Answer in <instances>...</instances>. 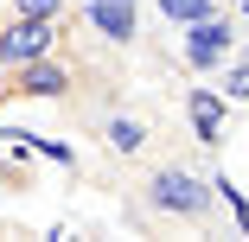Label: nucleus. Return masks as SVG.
<instances>
[{
	"mask_svg": "<svg viewBox=\"0 0 249 242\" xmlns=\"http://www.w3.org/2000/svg\"><path fill=\"white\" fill-rule=\"evenodd\" d=\"M211 178H198V172H185V166H160L154 178H147V204H154L160 217H185V223H198L211 210Z\"/></svg>",
	"mask_w": 249,
	"mask_h": 242,
	"instance_id": "nucleus-1",
	"label": "nucleus"
},
{
	"mask_svg": "<svg viewBox=\"0 0 249 242\" xmlns=\"http://www.w3.org/2000/svg\"><path fill=\"white\" fill-rule=\"evenodd\" d=\"M179 58L198 70V77H211L217 64H230L236 58V26H230V13H198V19H185V32H179Z\"/></svg>",
	"mask_w": 249,
	"mask_h": 242,
	"instance_id": "nucleus-2",
	"label": "nucleus"
},
{
	"mask_svg": "<svg viewBox=\"0 0 249 242\" xmlns=\"http://www.w3.org/2000/svg\"><path fill=\"white\" fill-rule=\"evenodd\" d=\"M58 45V19H32V13H13V26L0 32V64H32Z\"/></svg>",
	"mask_w": 249,
	"mask_h": 242,
	"instance_id": "nucleus-3",
	"label": "nucleus"
},
{
	"mask_svg": "<svg viewBox=\"0 0 249 242\" xmlns=\"http://www.w3.org/2000/svg\"><path fill=\"white\" fill-rule=\"evenodd\" d=\"M83 19L103 32V38H115V45H134V32H141L134 0H89V7H83Z\"/></svg>",
	"mask_w": 249,
	"mask_h": 242,
	"instance_id": "nucleus-4",
	"label": "nucleus"
},
{
	"mask_svg": "<svg viewBox=\"0 0 249 242\" xmlns=\"http://www.w3.org/2000/svg\"><path fill=\"white\" fill-rule=\"evenodd\" d=\"M13 89H19V96H64V89H71V70L52 64V51H45V58L19 64V83H13Z\"/></svg>",
	"mask_w": 249,
	"mask_h": 242,
	"instance_id": "nucleus-5",
	"label": "nucleus"
},
{
	"mask_svg": "<svg viewBox=\"0 0 249 242\" xmlns=\"http://www.w3.org/2000/svg\"><path fill=\"white\" fill-rule=\"evenodd\" d=\"M185 115H192V134L205 140V147H217V140H224V96L192 89V96H185Z\"/></svg>",
	"mask_w": 249,
	"mask_h": 242,
	"instance_id": "nucleus-6",
	"label": "nucleus"
},
{
	"mask_svg": "<svg viewBox=\"0 0 249 242\" xmlns=\"http://www.w3.org/2000/svg\"><path fill=\"white\" fill-rule=\"evenodd\" d=\"M103 140H109V153H141V147H147V128H141L134 115H109V121H103Z\"/></svg>",
	"mask_w": 249,
	"mask_h": 242,
	"instance_id": "nucleus-7",
	"label": "nucleus"
},
{
	"mask_svg": "<svg viewBox=\"0 0 249 242\" xmlns=\"http://www.w3.org/2000/svg\"><path fill=\"white\" fill-rule=\"evenodd\" d=\"M13 134L26 140V147H32L38 160H52V166H64V172L77 166V153H71V140H52V134H26V128H13Z\"/></svg>",
	"mask_w": 249,
	"mask_h": 242,
	"instance_id": "nucleus-8",
	"label": "nucleus"
},
{
	"mask_svg": "<svg viewBox=\"0 0 249 242\" xmlns=\"http://www.w3.org/2000/svg\"><path fill=\"white\" fill-rule=\"evenodd\" d=\"M160 7V19H173V26H185V19H198V13H211L217 0H154Z\"/></svg>",
	"mask_w": 249,
	"mask_h": 242,
	"instance_id": "nucleus-9",
	"label": "nucleus"
},
{
	"mask_svg": "<svg viewBox=\"0 0 249 242\" xmlns=\"http://www.w3.org/2000/svg\"><path fill=\"white\" fill-rule=\"evenodd\" d=\"M224 96H230V102H249V58H243L230 77H224Z\"/></svg>",
	"mask_w": 249,
	"mask_h": 242,
	"instance_id": "nucleus-10",
	"label": "nucleus"
},
{
	"mask_svg": "<svg viewBox=\"0 0 249 242\" xmlns=\"http://www.w3.org/2000/svg\"><path fill=\"white\" fill-rule=\"evenodd\" d=\"M13 13H32V19H58L64 0H13Z\"/></svg>",
	"mask_w": 249,
	"mask_h": 242,
	"instance_id": "nucleus-11",
	"label": "nucleus"
}]
</instances>
